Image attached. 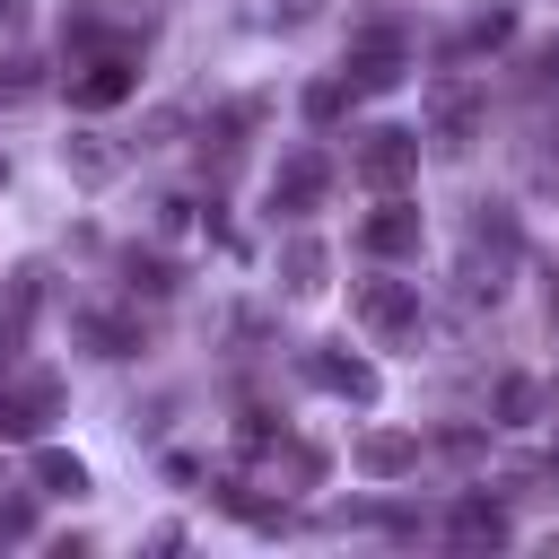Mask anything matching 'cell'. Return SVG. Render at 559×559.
Here are the masks:
<instances>
[{"mask_svg": "<svg viewBox=\"0 0 559 559\" xmlns=\"http://www.w3.org/2000/svg\"><path fill=\"white\" fill-rule=\"evenodd\" d=\"M454 533H463V542H498L507 515H498V507H454Z\"/></svg>", "mask_w": 559, "mask_h": 559, "instance_id": "9", "label": "cell"}, {"mask_svg": "<svg viewBox=\"0 0 559 559\" xmlns=\"http://www.w3.org/2000/svg\"><path fill=\"white\" fill-rule=\"evenodd\" d=\"M131 87H140V61H131V52H96V61H79V79H70V105L105 114V105H122Z\"/></svg>", "mask_w": 559, "mask_h": 559, "instance_id": "1", "label": "cell"}, {"mask_svg": "<svg viewBox=\"0 0 559 559\" xmlns=\"http://www.w3.org/2000/svg\"><path fill=\"white\" fill-rule=\"evenodd\" d=\"M314 376H323L332 393H349V402H376V367H367V358H332V349H323Z\"/></svg>", "mask_w": 559, "mask_h": 559, "instance_id": "8", "label": "cell"}, {"mask_svg": "<svg viewBox=\"0 0 559 559\" xmlns=\"http://www.w3.org/2000/svg\"><path fill=\"white\" fill-rule=\"evenodd\" d=\"M0 175H9V157H0Z\"/></svg>", "mask_w": 559, "mask_h": 559, "instance_id": "10", "label": "cell"}, {"mask_svg": "<svg viewBox=\"0 0 559 559\" xmlns=\"http://www.w3.org/2000/svg\"><path fill=\"white\" fill-rule=\"evenodd\" d=\"M411 166H419V140H411V131H367V148H358V175H367L376 192L411 183Z\"/></svg>", "mask_w": 559, "mask_h": 559, "instance_id": "3", "label": "cell"}, {"mask_svg": "<svg viewBox=\"0 0 559 559\" xmlns=\"http://www.w3.org/2000/svg\"><path fill=\"white\" fill-rule=\"evenodd\" d=\"M323 183H332V175H323V157H314V148H297V157H288V166L271 175V210H288V218H306V210L323 201Z\"/></svg>", "mask_w": 559, "mask_h": 559, "instance_id": "4", "label": "cell"}, {"mask_svg": "<svg viewBox=\"0 0 559 559\" xmlns=\"http://www.w3.org/2000/svg\"><path fill=\"white\" fill-rule=\"evenodd\" d=\"M358 253H376V262L419 253V210H411V201H384L376 218H358Z\"/></svg>", "mask_w": 559, "mask_h": 559, "instance_id": "2", "label": "cell"}, {"mask_svg": "<svg viewBox=\"0 0 559 559\" xmlns=\"http://www.w3.org/2000/svg\"><path fill=\"white\" fill-rule=\"evenodd\" d=\"M358 323L402 332V323H419V297H411V288H393V280H376V288H358Z\"/></svg>", "mask_w": 559, "mask_h": 559, "instance_id": "6", "label": "cell"}, {"mask_svg": "<svg viewBox=\"0 0 559 559\" xmlns=\"http://www.w3.org/2000/svg\"><path fill=\"white\" fill-rule=\"evenodd\" d=\"M52 411H61V384H52V376H17V384L0 393V428H17V437H35Z\"/></svg>", "mask_w": 559, "mask_h": 559, "instance_id": "5", "label": "cell"}, {"mask_svg": "<svg viewBox=\"0 0 559 559\" xmlns=\"http://www.w3.org/2000/svg\"><path fill=\"white\" fill-rule=\"evenodd\" d=\"M35 489H44V498H79V489H87V463L61 454V445H44V454H35Z\"/></svg>", "mask_w": 559, "mask_h": 559, "instance_id": "7", "label": "cell"}]
</instances>
